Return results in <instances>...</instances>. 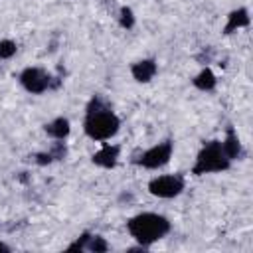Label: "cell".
<instances>
[{"label": "cell", "mask_w": 253, "mask_h": 253, "mask_svg": "<svg viewBox=\"0 0 253 253\" xmlns=\"http://www.w3.org/2000/svg\"><path fill=\"white\" fill-rule=\"evenodd\" d=\"M121 130V117L113 111V107L101 97L93 95L85 107L83 132L95 142H107Z\"/></svg>", "instance_id": "obj_1"}, {"label": "cell", "mask_w": 253, "mask_h": 253, "mask_svg": "<svg viewBox=\"0 0 253 253\" xmlns=\"http://www.w3.org/2000/svg\"><path fill=\"white\" fill-rule=\"evenodd\" d=\"M126 231L136 243L152 247L172 231V221L158 211H140L126 219Z\"/></svg>", "instance_id": "obj_2"}, {"label": "cell", "mask_w": 253, "mask_h": 253, "mask_svg": "<svg viewBox=\"0 0 253 253\" xmlns=\"http://www.w3.org/2000/svg\"><path fill=\"white\" fill-rule=\"evenodd\" d=\"M231 160L227 158V154L223 152L221 140L213 138L204 142V146L200 148V152L196 154L194 166H192V176H206V174H219L231 168Z\"/></svg>", "instance_id": "obj_3"}, {"label": "cell", "mask_w": 253, "mask_h": 253, "mask_svg": "<svg viewBox=\"0 0 253 253\" xmlns=\"http://www.w3.org/2000/svg\"><path fill=\"white\" fill-rule=\"evenodd\" d=\"M174 154V142L170 138H164L156 144H152L146 150H140L132 156V164L144 168V170H158L164 168Z\"/></svg>", "instance_id": "obj_4"}, {"label": "cell", "mask_w": 253, "mask_h": 253, "mask_svg": "<svg viewBox=\"0 0 253 253\" xmlns=\"http://www.w3.org/2000/svg\"><path fill=\"white\" fill-rule=\"evenodd\" d=\"M146 190L154 198L172 200V198H178L186 190V180L178 172H174V174H160V176H154V178L148 180Z\"/></svg>", "instance_id": "obj_5"}, {"label": "cell", "mask_w": 253, "mask_h": 253, "mask_svg": "<svg viewBox=\"0 0 253 253\" xmlns=\"http://www.w3.org/2000/svg\"><path fill=\"white\" fill-rule=\"evenodd\" d=\"M51 79L53 75L38 65H28L18 73V83L30 95H43L51 91Z\"/></svg>", "instance_id": "obj_6"}, {"label": "cell", "mask_w": 253, "mask_h": 253, "mask_svg": "<svg viewBox=\"0 0 253 253\" xmlns=\"http://www.w3.org/2000/svg\"><path fill=\"white\" fill-rule=\"evenodd\" d=\"M121 158V146L113 142H105L97 152L91 154V162L103 170H113L119 164Z\"/></svg>", "instance_id": "obj_7"}, {"label": "cell", "mask_w": 253, "mask_h": 253, "mask_svg": "<svg viewBox=\"0 0 253 253\" xmlns=\"http://www.w3.org/2000/svg\"><path fill=\"white\" fill-rule=\"evenodd\" d=\"M221 146H223V152L227 154V158H229L231 162L245 158L243 142H241V138H239V134H237V130H235L233 125H227V126H225V134H223V138H221Z\"/></svg>", "instance_id": "obj_8"}, {"label": "cell", "mask_w": 253, "mask_h": 253, "mask_svg": "<svg viewBox=\"0 0 253 253\" xmlns=\"http://www.w3.org/2000/svg\"><path fill=\"white\" fill-rule=\"evenodd\" d=\"M158 73V63L154 57H142L130 63V75L136 83H150Z\"/></svg>", "instance_id": "obj_9"}, {"label": "cell", "mask_w": 253, "mask_h": 253, "mask_svg": "<svg viewBox=\"0 0 253 253\" xmlns=\"http://www.w3.org/2000/svg\"><path fill=\"white\" fill-rule=\"evenodd\" d=\"M251 24V16H249V10L245 6H239L235 10H231L227 14V20H225V26H223V34L229 36L241 28H247Z\"/></svg>", "instance_id": "obj_10"}, {"label": "cell", "mask_w": 253, "mask_h": 253, "mask_svg": "<svg viewBox=\"0 0 253 253\" xmlns=\"http://www.w3.org/2000/svg\"><path fill=\"white\" fill-rule=\"evenodd\" d=\"M43 130L51 140H65L71 134V123L67 117H55L43 125Z\"/></svg>", "instance_id": "obj_11"}, {"label": "cell", "mask_w": 253, "mask_h": 253, "mask_svg": "<svg viewBox=\"0 0 253 253\" xmlns=\"http://www.w3.org/2000/svg\"><path fill=\"white\" fill-rule=\"evenodd\" d=\"M192 85L202 93H211L217 87V75L206 65L192 77Z\"/></svg>", "instance_id": "obj_12"}, {"label": "cell", "mask_w": 253, "mask_h": 253, "mask_svg": "<svg viewBox=\"0 0 253 253\" xmlns=\"http://www.w3.org/2000/svg\"><path fill=\"white\" fill-rule=\"evenodd\" d=\"M111 245L107 243V239L99 233H91L89 239H87V245H85V251H91V253H105L109 251Z\"/></svg>", "instance_id": "obj_13"}, {"label": "cell", "mask_w": 253, "mask_h": 253, "mask_svg": "<svg viewBox=\"0 0 253 253\" xmlns=\"http://www.w3.org/2000/svg\"><path fill=\"white\" fill-rule=\"evenodd\" d=\"M117 20H119V26H121L123 30H132L134 24H136V16H134V12H132L130 6H121Z\"/></svg>", "instance_id": "obj_14"}, {"label": "cell", "mask_w": 253, "mask_h": 253, "mask_svg": "<svg viewBox=\"0 0 253 253\" xmlns=\"http://www.w3.org/2000/svg\"><path fill=\"white\" fill-rule=\"evenodd\" d=\"M47 152H49V156H51L53 162H61V160L67 158V152H69V150H67L65 140H53L51 146L47 148Z\"/></svg>", "instance_id": "obj_15"}, {"label": "cell", "mask_w": 253, "mask_h": 253, "mask_svg": "<svg viewBox=\"0 0 253 253\" xmlns=\"http://www.w3.org/2000/svg\"><path fill=\"white\" fill-rule=\"evenodd\" d=\"M16 51H18V43L14 40H10V38L0 40V59L2 61L4 59H12L16 55Z\"/></svg>", "instance_id": "obj_16"}, {"label": "cell", "mask_w": 253, "mask_h": 253, "mask_svg": "<svg viewBox=\"0 0 253 253\" xmlns=\"http://www.w3.org/2000/svg\"><path fill=\"white\" fill-rule=\"evenodd\" d=\"M89 235H91V231H81L65 249L67 251H75V253H81V251H85V245H87V239H89Z\"/></svg>", "instance_id": "obj_17"}, {"label": "cell", "mask_w": 253, "mask_h": 253, "mask_svg": "<svg viewBox=\"0 0 253 253\" xmlns=\"http://www.w3.org/2000/svg\"><path fill=\"white\" fill-rule=\"evenodd\" d=\"M211 57H213V51H211V47H208V49H204L200 55H196V59H198L200 63H211Z\"/></svg>", "instance_id": "obj_18"}, {"label": "cell", "mask_w": 253, "mask_h": 253, "mask_svg": "<svg viewBox=\"0 0 253 253\" xmlns=\"http://www.w3.org/2000/svg\"><path fill=\"white\" fill-rule=\"evenodd\" d=\"M119 200H121V202H132V200H134V196H132L130 192H123V194L119 196Z\"/></svg>", "instance_id": "obj_19"}, {"label": "cell", "mask_w": 253, "mask_h": 253, "mask_svg": "<svg viewBox=\"0 0 253 253\" xmlns=\"http://www.w3.org/2000/svg\"><path fill=\"white\" fill-rule=\"evenodd\" d=\"M12 251V247L8 245V243H4V241H0V253H10Z\"/></svg>", "instance_id": "obj_20"}]
</instances>
